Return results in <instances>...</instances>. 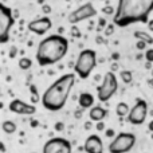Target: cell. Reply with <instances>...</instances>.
Segmentation results:
<instances>
[{"label":"cell","instance_id":"obj_1","mask_svg":"<svg viewBox=\"0 0 153 153\" xmlns=\"http://www.w3.org/2000/svg\"><path fill=\"white\" fill-rule=\"evenodd\" d=\"M152 11L153 0H118L113 23L121 28L136 23H148Z\"/></svg>","mask_w":153,"mask_h":153},{"label":"cell","instance_id":"obj_2","mask_svg":"<svg viewBox=\"0 0 153 153\" xmlns=\"http://www.w3.org/2000/svg\"><path fill=\"white\" fill-rule=\"evenodd\" d=\"M75 73L63 74L45 90L40 98V102L46 110L59 111L65 108L70 97V93L75 85Z\"/></svg>","mask_w":153,"mask_h":153},{"label":"cell","instance_id":"obj_3","mask_svg":"<svg viewBox=\"0 0 153 153\" xmlns=\"http://www.w3.org/2000/svg\"><path fill=\"white\" fill-rule=\"evenodd\" d=\"M67 51H69V40L63 35L55 34L39 42L35 58L40 67L53 66L66 56Z\"/></svg>","mask_w":153,"mask_h":153},{"label":"cell","instance_id":"obj_4","mask_svg":"<svg viewBox=\"0 0 153 153\" xmlns=\"http://www.w3.org/2000/svg\"><path fill=\"white\" fill-rule=\"evenodd\" d=\"M97 66V54L91 48H85L79 53L74 65V73L81 79H87Z\"/></svg>","mask_w":153,"mask_h":153},{"label":"cell","instance_id":"obj_5","mask_svg":"<svg viewBox=\"0 0 153 153\" xmlns=\"http://www.w3.org/2000/svg\"><path fill=\"white\" fill-rule=\"evenodd\" d=\"M118 90V81L113 71H108L103 75L101 85L97 86V98L101 102H108Z\"/></svg>","mask_w":153,"mask_h":153},{"label":"cell","instance_id":"obj_6","mask_svg":"<svg viewBox=\"0 0 153 153\" xmlns=\"http://www.w3.org/2000/svg\"><path fill=\"white\" fill-rule=\"evenodd\" d=\"M13 24H15V16L12 13V10L0 3V45H4L10 40Z\"/></svg>","mask_w":153,"mask_h":153},{"label":"cell","instance_id":"obj_7","mask_svg":"<svg viewBox=\"0 0 153 153\" xmlns=\"http://www.w3.org/2000/svg\"><path fill=\"white\" fill-rule=\"evenodd\" d=\"M136 145V136L133 133H118L109 144L108 149L110 153H128Z\"/></svg>","mask_w":153,"mask_h":153},{"label":"cell","instance_id":"obj_8","mask_svg":"<svg viewBox=\"0 0 153 153\" xmlns=\"http://www.w3.org/2000/svg\"><path fill=\"white\" fill-rule=\"evenodd\" d=\"M97 15V10L94 8L93 3H85V4L79 5L76 10L71 11L67 16V20H69L70 24L75 26L76 23L79 22H83V20H87V19H91Z\"/></svg>","mask_w":153,"mask_h":153},{"label":"cell","instance_id":"obj_9","mask_svg":"<svg viewBox=\"0 0 153 153\" xmlns=\"http://www.w3.org/2000/svg\"><path fill=\"white\" fill-rule=\"evenodd\" d=\"M146 116H148V103L146 101L137 98L133 108H130V111L128 114L126 120L132 125H141L145 122Z\"/></svg>","mask_w":153,"mask_h":153},{"label":"cell","instance_id":"obj_10","mask_svg":"<svg viewBox=\"0 0 153 153\" xmlns=\"http://www.w3.org/2000/svg\"><path fill=\"white\" fill-rule=\"evenodd\" d=\"M42 153H73V146L67 138L53 137L45 143Z\"/></svg>","mask_w":153,"mask_h":153},{"label":"cell","instance_id":"obj_11","mask_svg":"<svg viewBox=\"0 0 153 153\" xmlns=\"http://www.w3.org/2000/svg\"><path fill=\"white\" fill-rule=\"evenodd\" d=\"M51 27H53V20L48 16H42L27 23V30L35 35H45L47 31H50Z\"/></svg>","mask_w":153,"mask_h":153},{"label":"cell","instance_id":"obj_12","mask_svg":"<svg viewBox=\"0 0 153 153\" xmlns=\"http://www.w3.org/2000/svg\"><path fill=\"white\" fill-rule=\"evenodd\" d=\"M8 109L10 111L15 114H20V116H34L36 113V106L32 105V103H27L24 101L19 100V98H15L10 102L8 105Z\"/></svg>","mask_w":153,"mask_h":153},{"label":"cell","instance_id":"obj_13","mask_svg":"<svg viewBox=\"0 0 153 153\" xmlns=\"http://www.w3.org/2000/svg\"><path fill=\"white\" fill-rule=\"evenodd\" d=\"M83 151L86 153H103V143L98 134H90L85 140Z\"/></svg>","mask_w":153,"mask_h":153},{"label":"cell","instance_id":"obj_14","mask_svg":"<svg viewBox=\"0 0 153 153\" xmlns=\"http://www.w3.org/2000/svg\"><path fill=\"white\" fill-rule=\"evenodd\" d=\"M108 116V110L102 106H93L89 111V117H90V121H94V122H100L103 121Z\"/></svg>","mask_w":153,"mask_h":153},{"label":"cell","instance_id":"obj_15","mask_svg":"<svg viewBox=\"0 0 153 153\" xmlns=\"http://www.w3.org/2000/svg\"><path fill=\"white\" fill-rule=\"evenodd\" d=\"M78 103L81 106V109H91L94 106V95L91 93H81L78 98Z\"/></svg>","mask_w":153,"mask_h":153},{"label":"cell","instance_id":"obj_16","mask_svg":"<svg viewBox=\"0 0 153 153\" xmlns=\"http://www.w3.org/2000/svg\"><path fill=\"white\" fill-rule=\"evenodd\" d=\"M1 130L5 133V134H13V133L18 130V126L13 121L11 120H5V121L1 122Z\"/></svg>","mask_w":153,"mask_h":153},{"label":"cell","instance_id":"obj_17","mask_svg":"<svg viewBox=\"0 0 153 153\" xmlns=\"http://www.w3.org/2000/svg\"><path fill=\"white\" fill-rule=\"evenodd\" d=\"M129 111H130V108H129V105H128L126 102H118V103H117V106H116V113H117V116H118L120 118L128 117Z\"/></svg>","mask_w":153,"mask_h":153},{"label":"cell","instance_id":"obj_18","mask_svg":"<svg viewBox=\"0 0 153 153\" xmlns=\"http://www.w3.org/2000/svg\"><path fill=\"white\" fill-rule=\"evenodd\" d=\"M134 38L137 40H143V42H145L146 45H153V36L149 32L146 31H136L134 34Z\"/></svg>","mask_w":153,"mask_h":153},{"label":"cell","instance_id":"obj_19","mask_svg":"<svg viewBox=\"0 0 153 153\" xmlns=\"http://www.w3.org/2000/svg\"><path fill=\"white\" fill-rule=\"evenodd\" d=\"M30 97H31V103L32 105H35V103H38L40 101V95H39V91H38V87L35 86V85H30Z\"/></svg>","mask_w":153,"mask_h":153},{"label":"cell","instance_id":"obj_20","mask_svg":"<svg viewBox=\"0 0 153 153\" xmlns=\"http://www.w3.org/2000/svg\"><path fill=\"white\" fill-rule=\"evenodd\" d=\"M120 78L122 79L124 83L129 85L133 82V73L130 71V70H122V71L120 73Z\"/></svg>","mask_w":153,"mask_h":153},{"label":"cell","instance_id":"obj_21","mask_svg":"<svg viewBox=\"0 0 153 153\" xmlns=\"http://www.w3.org/2000/svg\"><path fill=\"white\" fill-rule=\"evenodd\" d=\"M32 67V59L27 58V56H23V58H20V61H19V69L20 70H30Z\"/></svg>","mask_w":153,"mask_h":153},{"label":"cell","instance_id":"obj_22","mask_svg":"<svg viewBox=\"0 0 153 153\" xmlns=\"http://www.w3.org/2000/svg\"><path fill=\"white\" fill-rule=\"evenodd\" d=\"M108 26V22H106V19L105 18H101V19H98V26H97V31L98 32H101L102 30H105V27Z\"/></svg>","mask_w":153,"mask_h":153},{"label":"cell","instance_id":"obj_23","mask_svg":"<svg viewBox=\"0 0 153 153\" xmlns=\"http://www.w3.org/2000/svg\"><path fill=\"white\" fill-rule=\"evenodd\" d=\"M114 27H116L114 23H110L105 27V36H110V35L114 34Z\"/></svg>","mask_w":153,"mask_h":153},{"label":"cell","instance_id":"obj_24","mask_svg":"<svg viewBox=\"0 0 153 153\" xmlns=\"http://www.w3.org/2000/svg\"><path fill=\"white\" fill-rule=\"evenodd\" d=\"M145 61L149 63H153V48H146L145 50Z\"/></svg>","mask_w":153,"mask_h":153},{"label":"cell","instance_id":"obj_25","mask_svg":"<svg viewBox=\"0 0 153 153\" xmlns=\"http://www.w3.org/2000/svg\"><path fill=\"white\" fill-rule=\"evenodd\" d=\"M102 12L105 13V15H114V12H116V10H114L111 5H106V7L102 8Z\"/></svg>","mask_w":153,"mask_h":153},{"label":"cell","instance_id":"obj_26","mask_svg":"<svg viewBox=\"0 0 153 153\" xmlns=\"http://www.w3.org/2000/svg\"><path fill=\"white\" fill-rule=\"evenodd\" d=\"M146 43L145 42H143V40H137V43H136V48L137 50H140V51H144V50H146Z\"/></svg>","mask_w":153,"mask_h":153},{"label":"cell","instance_id":"obj_27","mask_svg":"<svg viewBox=\"0 0 153 153\" xmlns=\"http://www.w3.org/2000/svg\"><path fill=\"white\" fill-rule=\"evenodd\" d=\"M105 136L109 138H114L116 137V132H114V129H105Z\"/></svg>","mask_w":153,"mask_h":153},{"label":"cell","instance_id":"obj_28","mask_svg":"<svg viewBox=\"0 0 153 153\" xmlns=\"http://www.w3.org/2000/svg\"><path fill=\"white\" fill-rule=\"evenodd\" d=\"M51 11H53V10H51V5H48V4H43V5H42V12H43V13L48 15Z\"/></svg>","mask_w":153,"mask_h":153},{"label":"cell","instance_id":"obj_29","mask_svg":"<svg viewBox=\"0 0 153 153\" xmlns=\"http://www.w3.org/2000/svg\"><path fill=\"white\" fill-rule=\"evenodd\" d=\"M71 35L74 38H81V32H79V30L75 26H73V28H71Z\"/></svg>","mask_w":153,"mask_h":153},{"label":"cell","instance_id":"obj_30","mask_svg":"<svg viewBox=\"0 0 153 153\" xmlns=\"http://www.w3.org/2000/svg\"><path fill=\"white\" fill-rule=\"evenodd\" d=\"M54 129H55L56 132H62V130L65 129V124L63 122H56L55 126H54Z\"/></svg>","mask_w":153,"mask_h":153},{"label":"cell","instance_id":"obj_31","mask_svg":"<svg viewBox=\"0 0 153 153\" xmlns=\"http://www.w3.org/2000/svg\"><path fill=\"white\" fill-rule=\"evenodd\" d=\"M95 129H97L98 132H102V130H105V122H102V121L97 122V125H95Z\"/></svg>","mask_w":153,"mask_h":153},{"label":"cell","instance_id":"obj_32","mask_svg":"<svg viewBox=\"0 0 153 153\" xmlns=\"http://www.w3.org/2000/svg\"><path fill=\"white\" fill-rule=\"evenodd\" d=\"M16 51H18V48H16L15 46H12V47H11V51H10V58H15Z\"/></svg>","mask_w":153,"mask_h":153},{"label":"cell","instance_id":"obj_33","mask_svg":"<svg viewBox=\"0 0 153 153\" xmlns=\"http://www.w3.org/2000/svg\"><path fill=\"white\" fill-rule=\"evenodd\" d=\"M82 110H83V109H78V110L75 111V113H74L75 118H81V117H82Z\"/></svg>","mask_w":153,"mask_h":153},{"label":"cell","instance_id":"obj_34","mask_svg":"<svg viewBox=\"0 0 153 153\" xmlns=\"http://www.w3.org/2000/svg\"><path fill=\"white\" fill-rule=\"evenodd\" d=\"M95 40H97L98 45H102V43H105V39H103L102 36H100V35H98V36L95 38Z\"/></svg>","mask_w":153,"mask_h":153},{"label":"cell","instance_id":"obj_35","mask_svg":"<svg viewBox=\"0 0 153 153\" xmlns=\"http://www.w3.org/2000/svg\"><path fill=\"white\" fill-rule=\"evenodd\" d=\"M148 30L153 32V19H149L148 20Z\"/></svg>","mask_w":153,"mask_h":153},{"label":"cell","instance_id":"obj_36","mask_svg":"<svg viewBox=\"0 0 153 153\" xmlns=\"http://www.w3.org/2000/svg\"><path fill=\"white\" fill-rule=\"evenodd\" d=\"M111 59H113V61H118V59H120V54L118 53H113V54H111Z\"/></svg>","mask_w":153,"mask_h":153},{"label":"cell","instance_id":"obj_37","mask_svg":"<svg viewBox=\"0 0 153 153\" xmlns=\"http://www.w3.org/2000/svg\"><path fill=\"white\" fill-rule=\"evenodd\" d=\"M117 70H118V65H117V62H114V63L113 65H111V70H110V71H117Z\"/></svg>","mask_w":153,"mask_h":153},{"label":"cell","instance_id":"obj_38","mask_svg":"<svg viewBox=\"0 0 153 153\" xmlns=\"http://www.w3.org/2000/svg\"><path fill=\"white\" fill-rule=\"evenodd\" d=\"M91 126H93V124H91V121H87L86 124H85V129L86 130H89V129H91Z\"/></svg>","mask_w":153,"mask_h":153},{"label":"cell","instance_id":"obj_39","mask_svg":"<svg viewBox=\"0 0 153 153\" xmlns=\"http://www.w3.org/2000/svg\"><path fill=\"white\" fill-rule=\"evenodd\" d=\"M5 151H7V149H5L4 143H1V141H0V152H1V153H4Z\"/></svg>","mask_w":153,"mask_h":153},{"label":"cell","instance_id":"obj_40","mask_svg":"<svg viewBox=\"0 0 153 153\" xmlns=\"http://www.w3.org/2000/svg\"><path fill=\"white\" fill-rule=\"evenodd\" d=\"M38 125H39V124H38L36 120H31V126H32V128H36Z\"/></svg>","mask_w":153,"mask_h":153},{"label":"cell","instance_id":"obj_41","mask_svg":"<svg viewBox=\"0 0 153 153\" xmlns=\"http://www.w3.org/2000/svg\"><path fill=\"white\" fill-rule=\"evenodd\" d=\"M148 129H149V132H152V133H153V120L148 124Z\"/></svg>","mask_w":153,"mask_h":153},{"label":"cell","instance_id":"obj_42","mask_svg":"<svg viewBox=\"0 0 153 153\" xmlns=\"http://www.w3.org/2000/svg\"><path fill=\"white\" fill-rule=\"evenodd\" d=\"M148 85H149V86H151V87H152V89H153V78H151V79H148Z\"/></svg>","mask_w":153,"mask_h":153},{"label":"cell","instance_id":"obj_43","mask_svg":"<svg viewBox=\"0 0 153 153\" xmlns=\"http://www.w3.org/2000/svg\"><path fill=\"white\" fill-rule=\"evenodd\" d=\"M145 67H146V69H151V67H152V65L149 63V62H146V63H145Z\"/></svg>","mask_w":153,"mask_h":153},{"label":"cell","instance_id":"obj_44","mask_svg":"<svg viewBox=\"0 0 153 153\" xmlns=\"http://www.w3.org/2000/svg\"><path fill=\"white\" fill-rule=\"evenodd\" d=\"M43 1H45V0H38V3H39V4H43Z\"/></svg>","mask_w":153,"mask_h":153},{"label":"cell","instance_id":"obj_45","mask_svg":"<svg viewBox=\"0 0 153 153\" xmlns=\"http://www.w3.org/2000/svg\"><path fill=\"white\" fill-rule=\"evenodd\" d=\"M32 153H35V152H32Z\"/></svg>","mask_w":153,"mask_h":153}]
</instances>
